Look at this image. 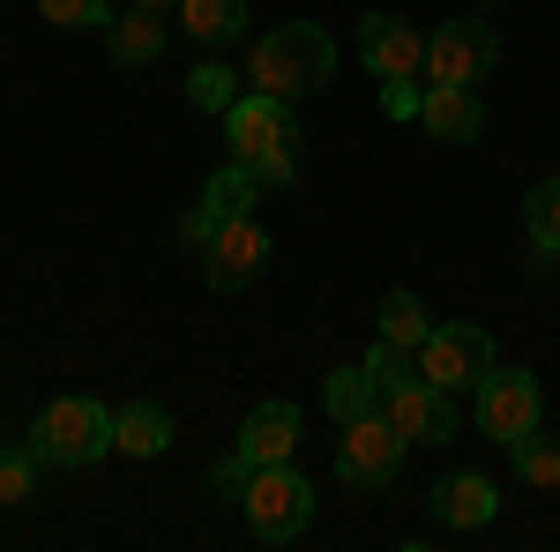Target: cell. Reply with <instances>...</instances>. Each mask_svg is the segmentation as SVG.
I'll return each mask as SVG.
<instances>
[{
    "mask_svg": "<svg viewBox=\"0 0 560 552\" xmlns=\"http://www.w3.org/2000/svg\"><path fill=\"white\" fill-rule=\"evenodd\" d=\"M382 97L396 120H419V83H382Z\"/></svg>",
    "mask_w": 560,
    "mask_h": 552,
    "instance_id": "28",
    "label": "cell"
},
{
    "mask_svg": "<svg viewBox=\"0 0 560 552\" xmlns=\"http://www.w3.org/2000/svg\"><path fill=\"white\" fill-rule=\"evenodd\" d=\"M255 202H261V179H255L247 165H224V172L210 179V187H202V202L187 210V224H179V239H187V247L202 255V247H210L217 232H224L232 216H247Z\"/></svg>",
    "mask_w": 560,
    "mask_h": 552,
    "instance_id": "12",
    "label": "cell"
},
{
    "mask_svg": "<svg viewBox=\"0 0 560 552\" xmlns=\"http://www.w3.org/2000/svg\"><path fill=\"white\" fill-rule=\"evenodd\" d=\"M165 45H173V23H165L158 8H128V15L105 23V52H113L120 68H158Z\"/></svg>",
    "mask_w": 560,
    "mask_h": 552,
    "instance_id": "16",
    "label": "cell"
},
{
    "mask_svg": "<svg viewBox=\"0 0 560 552\" xmlns=\"http://www.w3.org/2000/svg\"><path fill=\"white\" fill-rule=\"evenodd\" d=\"M382 419L396 425L411 448H441V441H456V396L433 388L427 374H411V381H388L382 388Z\"/></svg>",
    "mask_w": 560,
    "mask_h": 552,
    "instance_id": "8",
    "label": "cell"
},
{
    "mask_svg": "<svg viewBox=\"0 0 560 552\" xmlns=\"http://www.w3.org/2000/svg\"><path fill=\"white\" fill-rule=\"evenodd\" d=\"M247 530H255L261 545H292V538H306V522H314V478L292 463H261L255 478H247Z\"/></svg>",
    "mask_w": 560,
    "mask_h": 552,
    "instance_id": "4",
    "label": "cell"
},
{
    "mask_svg": "<svg viewBox=\"0 0 560 552\" xmlns=\"http://www.w3.org/2000/svg\"><path fill=\"white\" fill-rule=\"evenodd\" d=\"M165 448H173V411H165V403H142V396H135V403L113 411V456L158 463Z\"/></svg>",
    "mask_w": 560,
    "mask_h": 552,
    "instance_id": "17",
    "label": "cell"
},
{
    "mask_svg": "<svg viewBox=\"0 0 560 552\" xmlns=\"http://www.w3.org/2000/svg\"><path fill=\"white\" fill-rule=\"evenodd\" d=\"M404 456H411V441H404L382 411H366V419H351L345 441H337V478H345L351 493H382V485H396Z\"/></svg>",
    "mask_w": 560,
    "mask_h": 552,
    "instance_id": "6",
    "label": "cell"
},
{
    "mask_svg": "<svg viewBox=\"0 0 560 552\" xmlns=\"http://www.w3.org/2000/svg\"><path fill=\"white\" fill-rule=\"evenodd\" d=\"M300 403H261V411H247V425H240V456L247 463H292L300 456Z\"/></svg>",
    "mask_w": 560,
    "mask_h": 552,
    "instance_id": "15",
    "label": "cell"
},
{
    "mask_svg": "<svg viewBox=\"0 0 560 552\" xmlns=\"http://www.w3.org/2000/svg\"><path fill=\"white\" fill-rule=\"evenodd\" d=\"M337 75V45H329V31L322 23H277L269 38L247 52V83L269 90V97H314V90Z\"/></svg>",
    "mask_w": 560,
    "mask_h": 552,
    "instance_id": "2",
    "label": "cell"
},
{
    "mask_svg": "<svg viewBox=\"0 0 560 552\" xmlns=\"http://www.w3.org/2000/svg\"><path fill=\"white\" fill-rule=\"evenodd\" d=\"M427 329H433V321H427V306H419L411 292H388V298H382V337H388V343L419 351V343H427Z\"/></svg>",
    "mask_w": 560,
    "mask_h": 552,
    "instance_id": "24",
    "label": "cell"
},
{
    "mask_svg": "<svg viewBox=\"0 0 560 552\" xmlns=\"http://www.w3.org/2000/svg\"><path fill=\"white\" fill-rule=\"evenodd\" d=\"M366 374H374V388H388V381H411L419 374V351H404V343H388V337H374V351L359 359Z\"/></svg>",
    "mask_w": 560,
    "mask_h": 552,
    "instance_id": "26",
    "label": "cell"
},
{
    "mask_svg": "<svg viewBox=\"0 0 560 552\" xmlns=\"http://www.w3.org/2000/svg\"><path fill=\"white\" fill-rule=\"evenodd\" d=\"M501 68V38H493V23H441L427 38V83H486Z\"/></svg>",
    "mask_w": 560,
    "mask_h": 552,
    "instance_id": "9",
    "label": "cell"
},
{
    "mask_svg": "<svg viewBox=\"0 0 560 552\" xmlns=\"http://www.w3.org/2000/svg\"><path fill=\"white\" fill-rule=\"evenodd\" d=\"M359 60H366L374 83H411V75L427 68V38H419V23H404V15H366V23H359Z\"/></svg>",
    "mask_w": 560,
    "mask_h": 552,
    "instance_id": "11",
    "label": "cell"
},
{
    "mask_svg": "<svg viewBox=\"0 0 560 552\" xmlns=\"http://www.w3.org/2000/svg\"><path fill=\"white\" fill-rule=\"evenodd\" d=\"M38 15L52 31H105L113 23V0H38Z\"/></svg>",
    "mask_w": 560,
    "mask_h": 552,
    "instance_id": "25",
    "label": "cell"
},
{
    "mask_svg": "<svg viewBox=\"0 0 560 552\" xmlns=\"http://www.w3.org/2000/svg\"><path fill=\"white\" fill-rule=\"evenodd\" d=\"M509 463H516V478H523V485H560V441L530 425L523 441H509Z\"/></svg>",
    "mask_w": 560,
    "mask_h": 552,
    "instance_id": "21",
    "label": "cell"
},
{
    "mask_svg": "<svg viewBox=\"0 0 560 552\" xmlns=\"http://www.w3.org/2000/svg\"><path fill=\"white\" fill-rule=\"evenodd\" d=\"M224 142H232V165H247L261 187H292L300 179V113H292V97L247 90L224 113Z\"/></svg>",
    "mask_w": 560,
    "mask_h": 552,
    "instance_id": "1",
    "label": "cell"
},
{
    "mask_svg": "<svg viewBox=\"0 0 560 552\" xmlns=\"http://www.w3.org/2000/svg\"><path fill=\"white\" fill-rule=\"evenodd\" d=\"M179 31H187L195 45H240L247 0H179Z\"/></svg>",
    "mask_w": 560,
    "mask_h": 552,
    "instance_id": "18",
    "label": "cell"
},
{
    "mask_svg": "<svg viewBox=\"0 0 560 552\" xmlns=\"http://www.w3.org/2000/svg\"><path fill=\"white\" fill-rule=\"evenodd\" d=\"M128 8H158V15H165V8H179V0H128Z\"/></svg>",
    "mask_w": 560,
    "mask_h": 552,
    "instance_id": "29",
    "label": "cell"
},
{
    "mask_svg": "<svg viewBox=\"0 0 560 552\" xmlns=\"http://www.w3.org/2000/svg\"><path fill=\"white\" fill-rule=\"evenodd\" d=\"M38 456H31V441H23V448H8V441H0V508H23V501H31V493H38Z\"/></svg>",
    "mask_w": 560,
    "mask_h": 552,
    "instance_id": "23",
    "label": "cell"
},
{
    "mask_svg": "<svg viewBox=\"0 0 560 552\" xmlns=\"http://www.w3.org/2000/svg\"><path fill=\"white\" fill-rule=\"evenodd\" d=\"M419 120L441 142H478L486 134V97H478V83H427L419 90Z\"/></svg>",
    "mask_w": 560,
    "mask_h": 552,
    "instance_id": "14",
    "label": "cell"
},
{
    "mask_svg": "<svg viewBox=\"0 0 560 552\" xmlns=\"http://www.w3.org/2000/svg\"><path fill=\"white\" fill-rule=\"evenodd\" d=\"M187 105H195V113H232V105H240V75L217 68V60H202V68L187 75Z\"/></svg>",
    "mask_w": 560,
    "mask_h": 552,
    "instance_id": "22",
    "label": "cell"
},
{
    "mask_svg": "<svg viewBox=\"0 0 560 552\" xmlns=\"http://www.w3.org/2000/svg\"><path fill=\"white\" fill-rule=\"evenodd\" d=\"M471 396H478V433L501 441V448L523 441L538 425V411H546V388H538V374H523V366H493Z\"/></svg>",
    "mask_w": 560,
    "mask_h": 552,
    "instance_id": "7",
    "label": "cell"
},
{
    "mask_svg": "<svg viewBox=\"0 0 560 552\" xmlns=\"http://www.w3.org/2000/svg\"><path fill=\"white\" fill-rule=\"evenodd\" d=\"M322 403H329V419H337V425H351V419H366V411H382V388H374L366 366H337L329 388H322Z\"/></svg>",
    "mask_w": 560,
    "mask_h": 552,
    "instance_id": "20",
    "label": "cell"
},
{
    "mask_svg": "<svg viewBox=\"0 0 560 552\" xmlns=\"http://www.w3.org/2000/svg\"><path fill=\"white\" fill-rule=\"evenodd\" d=\"M247 478H255V463H247V456L232 448V456L210 470V493H217V501H247Z\"/></svg>",
    "mask_w": 560,
    "mask_h": 552,
    "instance_id": "27",
    "label": "cell"
},
{
    "mask_svg": "<svg viewBox=\"0 0 560 552\" xmlns=\"http://www.w3.org/2000/svg\"><path fill=\"white\" fill-rule=\"evenodd\" d=\"M501 366V351H493V337L478 329V321H433L427 343H419V374H427L433 388H478L486 374Z\"/></svg>",
    "mask_w": 560,
    "mask_h": 552,
    "instance_id": "5",
    "label": "cell"
},
{
    "mask_svg": "<svg viewBox=\"0 0 560 552\" xmlns=\"http://www.w3.org/2000/svg\"><path fill=\"white\" fill-rule=\"evenodd\" d=\"M523 232H530L538 269H553L560 261V179H538V187L523 195Z\"/></svg>",
    "mask_w": 560,
    "mask_h": 552,
    "instance_id": "19",
    "label": "cell"
},
{
    "mask_svg": "<svg viewBox=\"0 0 560 552\" xmlns=\"http://www.w3.org/2000/svg\"><path fill=\"white\" fill-rule=\"evenodd\" d=\"M427 508L441 530H486L493 515H501V493H493V478H478V470H448V478H433Z\"/></svg>",
    "mask_w": 560,
    "mask_h": 552,
    "instance_id": "13",
    "label": "cell"
},
{
    "mask_svg": "<svg viewBox=\"0 0 560 552\" xmlns=\"http://www.w3.org/2000/svg\"><path fill=\"white\" fill-rule=\"evenodd\" d=\"M261 269H269V232H261L255 210L232 216L210 247H202V284H210V292H247Z\"/></svg>",
    "mask_w": 560,
    "mask_h": 552,
    "instance_id": "10",
    "label": "cell"
},
{
    "mask_svg": "<svg viewBox=\"0 0 560 552\" xmlns=\"http://www.w3.org/2000/svg\"><path fill=\"white\" fill-rule=\"evenodd\" d=\"M31 456L52 470H90L113 456V411L97 396H52L31 425Z\"/></svg>",
    "mask_w": 560,
    "mask_h": 552,
    "instance_id": "3",
    "label": "cell"
}]
</instances>
